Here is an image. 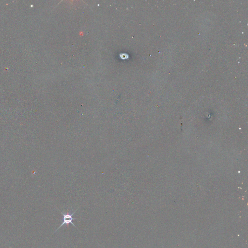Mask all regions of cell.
<instances>
[{
  "label": "cell",
  "instance_id": "6da1fadb",
  "mask_svg": "<svg viewBox=\"0 0 248 248\" xmlns=\"http://www.w3.org/2000/svg\"><path fill=\"white\" fill-rule=\"evenodd\" d=\"M78 209H76L75 211H74L73 212H72V213H69V212H68L67 214H65L63 212H62L61 211V213H62V214L63 215V223H62V224L58 228V229L55 231L54 233H56V231H57L61 227H62L63 226H64V225H67V224H71L72 225H73L74 226H75V227L77 228V227L74 225V224L72 222V221L73 220H78V219H77V218H73V216L74 215L75 213L77 211ZM78 229V228H77Z\"/></svg>",
  "mask_w": 248,
  "mask_h": 248
}]
</instances>
